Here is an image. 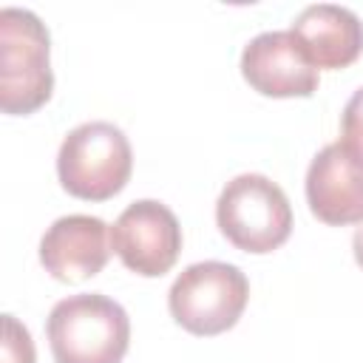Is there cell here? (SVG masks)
Masks as SVG:
<instances>
[{
	"instance_id": "2",
	"label": "cell",
	"mask_w": 363,
	"mask_h": 363,
	"mask_svg": "<svg viewBox=\"0 0 363 363\" xmlns=\"http://www.w3.org/2000/svg\"><path fill=\"white\" fill-rule=\"evenodd\" d=\"M48 54V28L34 11L17 6L0 11V108L6 113L26 116L51 99Z\"/></svg>"
},
{
	"instance_id": "9",
	"label": "cell",
	"mask_w": 363,
	"mask_h": 363,
	"mask_svg": "<svg viewBox=\"0 0 363 363\" xmlns=\"http://www.w3.org/2000/svg\"><path fill=\"white\" fill-rule=\"evenodd\" d=\"M111 230L96 216H62L40 238V264L51 278L65 284H79L102 272L108 264Z\"/></svg>"
},
{
	"instance_id": "1",
	"label": "cell",
	"mask_w": 363,
	"mask_h": 363,
	"mask_svg": "<svg viewBox=\"0 0 363 363\" xmlns=\"http://www.w3.org/2000/svg\"><path fill=\"white\" fill-rule=\"evenodd\" d=\"M45 335L54 363H122L130 343V320L113 298L82 292L54 303Z\"/></svg>"
},
{
	"instance_id": "7",
	"label": "cell",
	"mask_w": 363,
	"mask_h": 363,
	"mask_svg": "<svg viewBox=\"0 0 363 363\" xmlns=\"http://www.w3.org/2000/svg\"><path fill=\"white\" fill-rule=\"evenodd\" d=\"M306 201L318 221L332 227L363 221V156L343 139L315 153L306 170Z\"/></svg>"
},
{
	"instance_id": "5",
	"label": "cell",
	"mask_w": 363,
	"mask_h": 363,
	"mask_svg": "<svg viewBox=\"0 0 363 363\" xmlns=\"http://www.w3.org/2000/svg\"><path fill=\"white\" fill-rule=\"evenodd\" d=\"M247 301V275L227 261L190 264L167 292L173 320L199 337H213L233 329Z\"/></svg>"
},
{
	"instance_id": "6",
	"label": "cell",
	"mask_w": 363,
	"mask_h": 363,
	"mask_svg": "<svg viewBox=\"0 0 363 363\" xmlns=\"http://www.w3.org/2000/svg\"><path fill=\"white\" fill-rule=\"evenodd\" d=\"M111 250L119 261L142 275H164L182 252V227L173 210L153 199H139L122 210L111 227Z\"/></svg>"
},
{
	"instance_id": "13",
	"label": "cell",
	"mask_w": 363,
	"mask_h": 363,
	"mask_svg": "<svg viewBox=\"0 0 363 363\" xmlns=\"http://www.w3.org/2000/svg\"><path fill=\"white\" fill-rule=\"evenodd\" d=\"M352 250H354V261L363 267V221H360V227L354 230V238H352Z\"/></svg>"
},
{
	"instance_id": "8",
	"label": "cell",
	"mask_w": 363,
	"mask_h": 363,
	"mask_svg": "<svg viewBox=\"0 0 363 363\" xmlns=\"http://www.w3.org/2000/svg\"><path fill=\"white\" fill-rule=\"evenodd\" d=\"M244 79L264 96H312L318 91V65L292 31H264L241 51Z\"/></svg>"
},
{
	"instance_id": "3",
	"label": "cell",
	"mask_w": 363,
	"mask_h": 363,
	"mask_svg": "<svg viewBox=\"0 0 363 363\" xmlns=\"http://www.w3.org/2000/svg\"><path fill=\"white\" fill-rule=\"evenodd\" d=\"M133 153L128 136L113 122H82L60 145V184L85 201L113 199L130 179Z\"/></svg>"
},
{
	"instance_id": "11",
	"label": "cell",
	"mask_w": 363,
	"mask_h": 363,
	"mask_svg": "<svg viewBox=\"0 0 363 363\" xmlns=\"http://www.w3.org/2000/svg\"><path fill=\"white\" fill-rule=\"evenodd\" d=\"M34 340L28 329L14 318L3 315V340H0V363H34Z\"/></svg>"
},
{
	"instance_id": "12",
	"label": "cell",
	"mask_w": 363,
	"mask_h": 363,
	"mask_svg": "<svg viewBox=\"0 0 363 363\" xmlns=\"http://www.w3.org/2000/svg\"><path fill=\"white\" fill-rule=\"evenodd\" d=\"M340 128H343V142L357 156H363V85L349 96L340 116Z\"/></svg>"
},
{
	"instance_id": "10",
	"label": "cell",
	"mask_w": 363,
	"mask_h": 363,
	"mask_svg": "<svg viewBox=\"0 0 363 363\" xmlns=\"http://www.w3.org/2000/svg\"><path fill=\"white\" fill-rule=\"evenodd\" d=\"M289 31L301 40L309 60L318 68H346L363 51V23L346 6H335V3L306 6L295 17Z\"/></svg>"
},
{
	"instance_id": "4",
	"label": "cell",
	"mask_w": 363,
	"mask_h": 363,
	"mask_svg": "<svg viewBox=\"0 0 363 363\" xmlns=\"http://www.w3.org/2000/svg\"><path fill=\"white\" fill-rule=\"evenodd\" d=\"M221 235L244 252H272L292 233V207L286 193L261 173L230 179L216 201Z\"/></svg>"
}]
</instances>
